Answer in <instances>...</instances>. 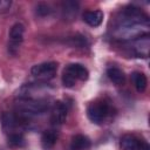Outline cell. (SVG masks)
<instances>
[{
    "mask_svg": "<svg viewBox=\"0 0 150 150\" xmlns=\"http://www.w3.org/2000/svg\"><path fill=\"white\" fill-rule=\"evenodd\" d=\"M8 145L13 148H21L25 145V138L22 134L19 132H12L8 136Z\"/></svg>",
    "mask_w": 150,
    "mask_h": 150,
    "instance_id": "15",
    "label": "cell"
},
{
    "mask_svg": "<svg viewBox=\"0 0 150 150\" xmlns=\"http://www.w3.org/2000/svg\"><path fill=\"white\" fill-rule=\"evenodd\" d=\"M120 146L122 150H141L142 144L138 138L132 135H124L120 141Z\"/></svg>",
    "mask_w": 150,
    "mask_h": 150,
    "instance_id": "8",
    "label": "cell"
},
{
    "mask_svg": "<svg viewBox=\"0 0 150 150\" xmlns=\"http://www.w3.org/2000/svg\"><path fill=\"white\" fill-rule=\"evenodd\" d=\"M67 105L62 101H56L52 108V114H50V122L53 125L59 127L64 123L67 118Z\"/></svg>",
    "mask_w": 150,
    "mask_h": 150,
    "instance_id": "5",
    "label": "cell"
},
{
    "mask_svg": "<svg viewBox=\"0 0 150 150\" xmlns=\"http://www.w3.org/2000/svg\"><path fill=\"white\" fill-rule=\"evenodd\" d=\"M107 75L109 77V80L111 82H114L115 84H123L125 81V75L123 73L122 69L117 68V67H110L107 69Z\"/></svg>",
    "mask_w": 150,
    "mask_h": 150,
    "instance_id": "12",
    "label": "cell"
},
{
    "mask_svg": "<svg viewBox=\"0 0 150 150\" xmlns=\"http://www.w3.org/2000/svg\"><path fill=\"white\" fill-rule=\"evenodd\" d=\"M66 69L76 79L80 81H87L89 77V71L88 69L81 64V63H70L66 67Z\"/></svg>",
    "mask_w": 150,
    "mask_h": 150,
    "instance_id": "6",
    "label": "cell"
},
{
    "mask_svg": "<svg viewBox=\"0 0 150 150\" xmlns=\"http://www.w3.org/2000/svg\"><path fill=\"white\" fill-rule=\"evenodd\" d=\"M67 42L71 47H77V48H84V47H87L89 45L87 38L83 36V35H74V36L69 38Z\"/></svg>",
    "mask_w": 150,
    "mask_h": 150,
    "instance_id": "16",
    "label": "cell"
},
{
    "mask_svg": "<svg viewBox=\"0 0 150 150\" xmlns=\"http://www.w3.org/2000/svg\"><path fill=\"white\" fill-rule=\"evenodd\" d=\"M91 145L90 139L84 135H75L71 141L69 149L70 150H88Z\"/></svg>",
    "mask_w": 150,
    "mask_h": 150,
    "instance_id": "9",
    "label": "cell"
},
{
    "mask_svg": "<svg viewBox=\"0 0 150 150\" xmlns=\"http://www.w3.org/2000/svg\"><path fill=\"white\" fill-rule=\"evenodd\" d=\"M109 111L110 107L105 101H94L87 108V116L93 123L101 124L109 116Z\"/></svg>",
    "mask_w": 150,
    "mask_h": 150,
    "instance_id": "2",
    "label": "cell"
},
{
    "mask_svg": "<svg viewBox=\"0 0 150 150\" xmlns=\"http://www.w3.org/2000/svg\"><path fill=\"white\" fill-rule=\"evenodd\" d=\"M23 33H25V26L20 22L14 23L9 29V40L11 43L8 45V50L12 54H15L19 49V46L21 45L23 40Z\"/></svg>",
    "mask_w": 150,
    "mask_h": 150,
    "instance_id": "4",
    "label": "cell"
},
{
    "mask_svg": "<svg viewBox=\"0 0 150 150\" xmlns=\"http://www.w3.org/2000/svg\"><path fill=\"white\" fill-rule=\"evenodd\" d=\"M50 12H52V8H50V6L48 4H46V2L38 4V6H36V14L39 16H46V15L50 14Z\"/></svg>",
    "mask_w": 150,
    "mask_h": 150,
    "instance_id": "18",
    "label": "cell"
},
{
    "mask_svg": "<svg viewBox=\"0 0 150 150\" xmlns=\"http://www.w3.org/2000/svg\"><path fill=\"white\" fill-rule=\"evenodd\" d=\"M131 81H132V83H134V86L138 93H143L146 89L148 79L143 73H139V71L132 73L131 74Z\"/></svg>",
    "mask_w": 150,
    "mask_h": 150,
    "instance_id": "11",
    "label": "cell"
},
{
    "mask_svg": "<svg viewBox=\"0 0 150 150\" xmlns=\"http://www.w3.org/2000/svg\"><path fill=\"white\" fill-rule=\"evenodd\" d=\"M2 125L6 130H13L19 125V120L14 114L5 112L2 116Z\"/></svg>",
    "mask_w": 150,
    "mask_h": 150,
    "instance_id": "14",
    "label": "cell"
},
{
    "mask_svg": "<svg viewBox=\"0 0 150 150\" xmlns=\"http://www.w3.org/2000/svg\"><path fill=\"white\" fill-rule=\"evenodd\" d=\"M56 141H57V134L55 130H46L41 136V145L46 150L53 148Z\"/></svg>",
    "mask_w": 150,
    "mask_h": 150,
    "instance_id": "10",
    "label": "cell"
},
{
    "mask_svg": "<svg viewBox=\"0 0 150 150\" xmlns=\"http://www.w3.org/2000/svg\"><path fill=\"white\" fill-rule=\"evenodd\" d=\"M12 6L11 0H0V13H6L9 11Z\"/></svg>",
    "mask_w": 150,
    "mask_h": 150,
    "instance_id": "19",
    "label": "cell"
},
{
    "mask_svg": "<svg viewBox=\"0 0 150 150\" xmlns=\"http://www.w3.org/2000/svg\"><path fill=\"white\" fill-rule=\"evenodd\" d=\"M83 21L91 27H97L103 21V12L100 9L96 11H87L83 13Z\"/></svg>",
    "mask_w": 150,
    "mask_h": 150,
    "instance_id": "7",
    "label": "cell"
},
{
    "mask_svg": "<svg viewBox=\"0 0 150 150\" xmlns=\"http://www.w3.org/2000/svg\"><path fill=\"white\" fill-rule=\"evenodd\" d=\"M18 112L27 118L32 116H38L45 114L49 109V104L46 100H32V98H21L16 103Z\"/></svg>",
    "mask_w": 150,
    "mask_h": 150,
    "instance_id": "1",
    "label": "cell"
},
{
    "mask_svg": "<svg viewBox=\"0 0 150 150\" xmlns=\"http://www.w3.org/2000/svg\"><path fill=\"white\" fill-rule=\"evenodd\" d=\"M56 70H57V63L50 61V62H43V63L33 66L30 69V73L33 76L40 80H49L54 77Z\"/></svg>",
    "mask_w": 150,
    "mask_h": 150,
    "instance_id": "3",
    "label": "cell"
},
{
    "mask_svg": "<svg viewBox=\"0 0 150 150\" xmlns=\"http://www.w3.org/2000/svg\"><path fill=\"white\" fill-rule=\"evenodd\" d=\"M79 12V2L76 1H63L62 2V15L63 18H69L70 20Z\"/></svg>",
    "mask_w": 150,
    "mask_h": 150,
    "instance_id": "13",
    "label": "cell"
},
{
    "mask_svg": "<svg viewBox=\"0 0 150 150\" xmlns=\"http://www.w3.org/2000/svg\"><path fill=\"white\" fill-rule=\"evenodd\" d=\"M76 81H77V80L64 68V69H63V73H62V83H63V86L67 87V88H71V87L75 86Z\"/></svg>",
    "mask_w": 150,
    "mask_h": 150,
    "instance_id": "17",
    "label": "cell"
}]
</instances>
